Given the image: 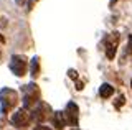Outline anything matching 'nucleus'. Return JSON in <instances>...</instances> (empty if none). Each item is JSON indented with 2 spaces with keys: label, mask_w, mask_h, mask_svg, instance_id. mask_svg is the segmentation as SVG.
<instances>
[{
  "label": "nucleus",
  "mask_w": 132,
  "mask_h": 130,
  "mask_svg": "<svg viewBox=\"0 0 132 130\" xmlns=\"http://www.w3.org/2000/svg\"><path fill=\"white\" fill-rule=\"evenodd\" d=\"M40 102V89L35 82H30L23 87V109L30 110Z\"/></svg>",
  "instance_id": "f257e3e1"
},
{
  "label": "nucleus",
  "mask_w": 132,
  "mask_h": 130,
  "mask_svg": "<svg viewBox=\"0 0 132 130\" xmlns=\"http://www.w3.org/2000/svg\"><path fill=\"white\" fill-rule=\"evenodd\" d=\"M18 102V94H16V91L13 89H2L0 91V104H2V112H8L12 110V109L16 105Z\"/></svg>",
  "instance_id": "f03ea898"
},
{
  "label": "nucleus",
  "mask_w": 132,
  "mask_h": 130,
  "mask_svg": "<svg viewBox=\"0 0 132 130\" xmlns=\"http://www.w3.org/2000/svg\"><path fill=\"white\" fill-rule=\"evenodd\" d=\"M10 71L13 72L15 76H18V78H22V76H25V72H27L28 69V61L25 59V56L22 54H13L10 58Z\"/></svg>",
  "instance_id": "7ed1b4c3"
},
{
  "label": "nucleus",
  "mask_w": 132,
  "mask_h": 130,
  "mask_svg": "<svg viewBox=\"0 0 132 130\" xmlns=\"http://www.w3.org/2000/svg\"><path fill=\"white\" fill-rule=\"evenodd\" d=\"M66 125H71V127H78V122H79V107L76 102H68L63 110Z\"/></svg>",
  "instance_id": "20e7f679"
},
{
  "label": "nucleus",
  "mask_w": 132,
  "mask_h": 130,
  "mask_svg": "<svg viewBox=\"0 0 132 130\" xmlns=\"http://www.w3.org/2000/svg\"><path fill=\"white\" fill-rule=\"evenodd\" d=\"M30 115H31V120L38 122V125H40V124H43V122L51 115V107H50L46 102L40 100V102L33 107V112L30 114Z\"/></svg>",
  "instance_id": "39448f33"
},
{
  "label": "nucleus",
  "mask_w": 132,
  "mask_h": 130,
  "mask_svg": "<svg viewBox=\"0 0 132 130\" xmlns=\"http://www.w3.org/2000/svg\"><path fill=\"white\" fill-rule=\"evenodd\" d=\"M31 122V115H30V112L27 110V109H18L13 115H12V119H10V124L13 125V127L16 128H22V127H27L28 124Z\"/></svg>",
  "instance_id": "423d86ee"
},
{
  "label": "nucleus",
  "mask_w": 132,
  "mask_h": 130,
  "mask_svg": "<svg viewBox=\"0 0 132 130\" xmlns=\"http://www.w3.org/2000/svg\"><path fill=\"white\" fill-rule=\"evenodd\" d=\"M117 44H119V33H109L104 38V48H106V58L107 59H114L116 51H117Z\"/></svg>",
  "instance_id": "0eeeda50"
},
{
  "label": "nucleus",
  "mask_w": 132,
  "mask_h": 130,
  "mask_svg": "<svg viewBox=\"0 0 132 130\" xmlns=\"http://www.w3.org/2000/svg\"><path fill=\"white\" fill-rule=\"evenodd\" d=\"M53 125L58 128V130H63L66 127V120H64V115H63V112H53Z\"/></svg>",
  "instance_id": "6e6552de"
},
{
  "label": "nucleus",
  "mask_w": 132,
  "mask_h": 130,
  "mask_svg": "<svg viewBox=\"0 0 132 130\" xmlns=\"http://www.w3.org/2000/svg\"><path fill=\"white\" fill-rule=\"evenodd\" d=\"M112 94H114V87L111 86V84H107V82L101 84V87H99V96H101L102 99H109Z\"/></svg>",
  "instance_id": "1a4fd4ad"
},
{
  "label": "nucleus",
  "mask_w": 132,
  "mask_h": 130,
  "mask_svg": "<svg viewBox=\"0 0 132 130\" xmlns=\"http://www.w3.org/2000/svg\"><path fill=\"white\" fill-rule=\"evenodd\" d=\"M30 71H31V76H33V78H36V76L40 74V58H38V56H35V58L31 59Z\"/></svg>",
  "instance_id": "9d476101"
},
{
  "label": "nucleus",
  "mask_w": 132,
  "mask_h": 130,
  "mask_svg": "<svg viewBox=\"0 0 132 130\" xmlns=\"http://www.w3.org/2000/svg\"><path fill=\"white\" fill-rule=\"evenodd\" d=\"M132 54V35L129 36V46H126V51H124V56Z\"/></svg>",
  "instance_id": "9b49d317"
},
{
  "label": "nucleus",
  "mask_w": 132,
  "mask_h": 130,
  "mask_svg": "<svg viewBox=\"0 0 132 130\" xmlns=\"http://www.w3.org/2000/svg\"><path fill=\"white\" fill-rule=\"evenodd\" d=\"M33 130H51L50 127H46V125H43V124H40V125H36Z\"/></svg>",
  "instance_id": "f8f14e48"
},
{
  "label": "nucleus",
  "mask_w": 132,
  "mask_h": 130,
  "mask_svg": "<svg viewBox=\"0 0 132 130\" xmlns=\"http://www.w3.org/2000/svg\"><path fill=\"white\" fill-rule=\"evenodd\" d=\"M122 102H124V97L121 96V97H119V102H117V107H121V105H122Z\"/></svg>",
  "instance_id": "ddd939ff"
},
{
  "label": "nucleus",
  "mask_w": 132,
  "mask_h": 130,
  "mask_svg": "<svg viewBox=\"0 0 132 130\" xmlns=\"http://www.w3.org/2000/svg\"><path fill=\"white\" fill-rule=\"evenodd\" d=\"M116 2H119V0H111V3H109V5H111V7H112V5H114V3H116Z\"/></svg>",
  "instance_id": "4468645a"
},
{
  "label": "nucleus",
  "mask_w": 132,
  "mask_h": 130,
  "mask_svg": "<svg viewBox=\"0 0 132 130\" xmlns=\"http://www.w3.org/2000/svg\"><path fill=\"white\" fill-rule=\"evenodd\" d=\"M0 43H3V36L2 35H0Z\"/></svg>",
  "instance_id": "2eb2a0df"
},
{
  "label": "nucleus",
  "mask_w": 132,
  "mask_h": 130,
  "mask_svg": "<svg viewBox=\"0 0 132 130\" xmlns=\"http://www.w3.org/2000/svg\"><path fill=\"white\" fill-rule=\"evenodd\" d=\"M73 130H79V128H78V127H74V128H73Z\"/></svg>",
  "instance_id": "dca6fc26"
},
{
  "label": "nucleus",
  "mask_w": 132,
  "mask_h": 130,
  "mask_svg": "<svg viewBox=\"0 0 132 130\" xmlns=\"http://www.w3.org/2000/svg\"><path fill=\"white\" fill-rule=\"evenodd\" d=\"M130 87H132V81H130Z\"/></svg>",
  "instance_id": "f3484780"
}]
</instances>
